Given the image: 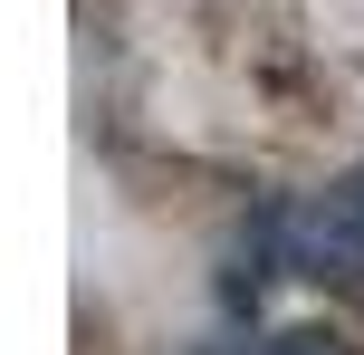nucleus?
Here are the masks:
<instances>
[{
    "label": "nucleus",
    "instance_id": "f257e3e1",
    "mask_svg": "<svg viewBox=\"0 0 364 355\" xmlns=\"http://www.w3.org/2000/svg\"><path fill=\"white\" fill-rule=\"evenodd\" d=\"M259 231H269V260H278V269L364 298V164L336 173V183H316V192H297V202L269 211Z\"/></svg>",
    "mask_w": 364,
    "mask_h": 355
},
{
    "label": "nucleus",
    "instance_id": "f03ea898",
    "mask_svg": "<svg viewBox=\"0 0 364 355\" xmlns=\"http://www.w3.org/2000/svg\"><path fill=\"white\" fill-rule=\"evenodd\" d=\"M250 355H355L336 327H278V337H259Z\"/></svg>",
    "mask_w": 364,
    "mask_h": 355
}]
</instances>
